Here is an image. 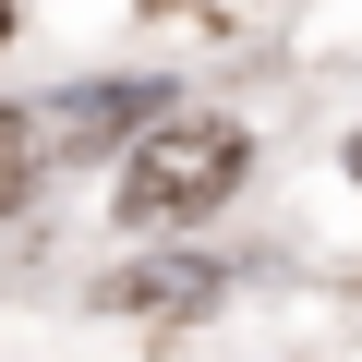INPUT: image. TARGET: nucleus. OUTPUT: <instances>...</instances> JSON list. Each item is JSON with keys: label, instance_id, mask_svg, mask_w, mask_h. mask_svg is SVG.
<instances>
[{"label": "nucleus", "instance_id": "nucleus-1", "mask_svg": "<svg viewBox=\"0 0 362 362\" xmlns=\"http://www.w3.org/2000/svg\"><path fill=\"white\" fill-rule=\"evenodd\" d=\"M242 169H254L242 121H145V145L121 157V218L133 230H194L242 194Z\"/></svg>", "mask_w": 362, "mask_h": 362}, {"label": "nucleus", "instance_id": "nucleus-3", "mask_svg": "<svg viewBox=\"0 0 362 362\" xmlns=\"http://www.w3.org/2000/svg\"><path fill=\"white\" fill-rule=\"evenodd\" d=\"M25 181H37V121H25V109H0V206H13Z\"/></svg>", "mask_w": 362, "mask_h": 362}, {"label": "nucleus", "instance_id": "nucleus-4", "mask_svg": "<svg viewBox=\"0 0 362 362\" xmlns=\"http://www.w3.org/2000/svg\"><path fill=\"white\" fill-rule=\"evenodd\" d=\"M0 37H13V0H0Z\"/></svg>", "mask_w": 362, "mask_h": 362}, {"label": "nucleus", "instance_id": "nucleus-2", "mask_svg": "<svg viewBox=\"0 0 362 362\" xmlns=\"http://www.w3.org/2000/svg\"><path fill=\"white\" fill-rule=\"evenodd\" d=\"M109 302H133V314H194V302H206V266H133V278H109Z\"/></svg>", "mask_w": 362, "mask_h": 362}]
</instances>
